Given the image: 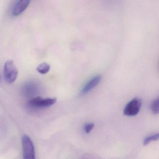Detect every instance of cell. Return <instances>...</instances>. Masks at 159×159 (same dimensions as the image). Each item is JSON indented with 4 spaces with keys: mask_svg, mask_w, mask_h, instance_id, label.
I'll return each instance as SVG.
<instances>
[{
    "mask_svg": "<svg viewBox=\"0 0 159 159\" xmlns=\"http://www.w3.org/2000/svg\"><path fill=\"white\" fill-rule=\"evenodd\" d=\"M102 80V76L98 75L91 79L83 87L80 92L81 95H84L91 92L95 87H96Z\"/></svg>",
    "mask_w": 159,
    "mask_h": 159,
    "instance_id": "5",
    "label": "cell"
},
{
    "mask_svg": "<svg viewBox=\"0 0 159 159\" xmlns=\"http://www.w3.org/2000/svg\"><path fill=\"white\" fill-rule=\"evenodd\" d=\"M94 127L93 123H87L84 125V130L86 134H89Z\"/></svg>",
    "mask_w": 159,
    "mask_h": 159,
    "instance_id": "10",
    "label": "cell"
},
{
    "mask_svg": "<svg viewBox=\"0 0 159 159\" xmlns=\"http://www.w3.org/2000/svg\"><path fill=\"white\" fill-rule=\"evenodd\" d=\"M142 99L135 98L128 102L124 110V114L126 116H134L137 115L142 106Z\"/></svg>",
    "mask_w": 159,
    "mask_h": 159,
    "instance_id": "3",
    "label": "cell"
},
{
    "mask_svg": "<svg viewBox=\"0 0 159 159\" xmlns=\"http://www.w3.org/2000/svg\"><path fill=\"white\" fill-rule=\"evenodd\" d=\"M2 81V79L1 75V73H0V84L1 83Z\"/></svg>",
    "mask_w": 159,
    "mask_h": 159,
    "instance_id": "11",
    "label": "cell"
},
{
    "mask_svg": "<svg viewBox=\"0 0 159 159\" xmlns=\"http://www.w3.org/2000/svg\"><path fill=\"white\" fill-rule=\"evenodd\" d=\"M18 70L12 60H8L4 67V77L8 83L14 82L18 76Z\"/></svg>",
    "mask_w": 159,
    "mask_h": 159,
    "instance_id": "1",
    "label": "cell"
},
{
    "mask_svg": "<svg viewBox=\"0 0 159 159\" xmlns=\"http://www.w3.org/2000/svg\"><path fill=\"white\" fill-rule=\"evenodd\" d=\"M30 0H20L14 8L13 14L15 16H18L24 12L28 7Z\"/></svg>",
    "mask_w": 159,
    "mask_h": 159,
    "instance_id": "6",
    "label": "cell"
},
{
    "mask_svg": "<svg viewBox=\"0 0 159 159\" xmlns=\"http://www.w3.org/2000/svg\"><path fill=\"white\" fill-rule=\"evenodd\" d=\"M159 139V134H154L152 135L149 136L147 137L144 139L143 144L144 146L148 145V144H149L152 141H156Z\"/></svg>",
    "mask_w": 159,
    "mask_h": 159,
    "instance_id": "8",
    "label": "cell"
},
{
    "mask_svg": "<svg viewBox=\"0 0 159 159\" xmlns=\"http://www.w3.org/2000/svg\"><path fill=\"white\" fill-rule=\"evenodd\" d=\"M56 98H43L40 97L31 98L29 104L31 107L35 108H45L51 107L55 104Z\"/></svg>",
    "mask_w": 159,
    "mask_h": 159,
    "instance_id": "4",
    "label": "cell"
},
{
    "mask_svg": "<svg viewBox=\"0 0 159 159\" xmlns=\"http://www.w3.org/2000/svg\"><path fill=\"white\" fill-rule=\"evenodd\" d=\"M50 70V65L45 62L40 64L37 68V71L41 74H46L49 72Z\"/></svg>",
    "mask_w": 159,
    "mask_h": 159,
    "instance_id": "7",
    "label": "cell"
},
{
    "mask_svg": "<svg viewBox=\"0 0 159 159\" xmlns=\"http://www.w3.org/2000/svg\"><path fill=\"white\" fill-rule=\"evenodd\" d=\"M23 158L25 159H35V150L34 144L31 139L25 135L22 138Z\"/></svg>",
    "mask_w": 159,
    "mask_h": 159,
    "instance_id": "2",
    "label": "cell"
},
{
    "mask_svg": "<svg viewBox=\"0 0 159 159\" xmlns=\"http://www.w3.org/2000/svg\"><path fill=\"white\" fill-rule=\"evenodd\" d=\"M159 98H156L152 103L151 105V110L154 114H157L159 113Z\"/></svg>",
    "mask_w": 159,
    "mask_h": 159,
    "instance_id": "9",
    "label": "cell"
}]
</instances>
